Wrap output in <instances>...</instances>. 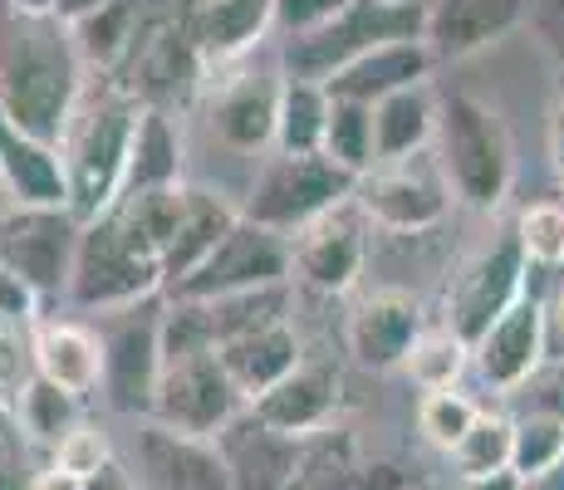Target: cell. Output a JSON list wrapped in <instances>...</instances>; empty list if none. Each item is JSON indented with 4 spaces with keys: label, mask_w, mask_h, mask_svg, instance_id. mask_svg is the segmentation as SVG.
<instances>
[{
    "label": "cell",
    "mask_w": 564,
    "mask_h": 490,
    "mask_svg": "<svg viewBox=\"0 0 564 490\" xmlns=\"http://www.w3.org/2000/svg\"><path fill=\"white\" fill-rule=\"evenodd\" d=\"M84 98V54L59 15L0 20V118L20 133L59 148Z\"/></svg>",
    "instance_id": "6da1fadb"
},
{
    "label": "cell",
    "mask_w": 564,
    "mask_h": 490,
    "mask_svg": "<svg viewBox=\"0 0 564 490\" xmlns=\"http://www.w3.org/2000/svg\"><path fill=\"white\" fill-rule=\"evenodd\" d=\"M138 118H143V104L128 98L118 84H104L94 94L84 89L69 128L59 138L69 211L79 221H99L104 211L118 206L123 182H128V157H133Z\"/></svg>",
    "instance_id": "7a4b0ae2"
},
{
    "label": "cell",
    "mask_w": 564,
    "mask_h": 490,
    "mask_svg": "<svg viewBox=\"0 0 564 490\" xmlns=\"http://www.w3.org/2000/svg\"><path fill=\"white\" fill-rule=\"evenodd\" d=\"M422 30H427V0H349L319 30L280 40V69L290 79L329 84L339 69H349L354 59L373 54L378 45L422 40Z\"/></svg>",
    "instance_id": "3957f363"
},
{
    "label": "cell",
    "mask_w": 564,
    "mask_h": 490,
    "mask_svg": "<svg viewBox=\"0 0 564 490\" xmlns=\"http://www.w3.org/2000/svg\"><path fill=\"white\" fill-rule=\"evenodd\" d=\"M359 177L344 172L339 162H329L324 152H265L256 167V182L241 202V216L275 236H300L305 226H314L319 216L339 211L354 202Z\"/></svg>",
    "instance_id": "277c9868"
},
{
    "label": "cell",
    "mask_w": 564,
    "mask_h": 490,
    "mask_svg": "<svg viewBox=\"0 0 564 490\" xmlns=\"http://www.w3.org/2000/svg\"><path fill=\"white\" fill-rule=\"evenodd\" d=\"M153 294H167L162 260L148 255L113 211H104L99 221H84L79 255H74V275H69V304L108 314V309L143 304Z\"/></svg>",
    "instance_id": "5b68a950"
},
{
    "label": "cell",
    "mask_w": 564,
    "mask_h": 490,
    "mask_svg": "<svg viewBox=\"0 0 564 490\" xmlns=\"http://www.w3.org/2000/svg\"><path fill=\"white\" fill-rule=\"evenodd\" d=\"M437 157L447 172L457 202L491 211L496 202L511 187V138L506 123L471 94H452L442 104V123H437Z\"/></svg>",
    "instance_id": "8992f818"
},
{
    "label": "cell",
    "mask_w": 564,
    "mask_h": 490,
    "mask_svg": "<svg viewBox=\"0 0 564 490\" xmlns=\"http://www.w3.org/2000/svg\"><path fill=\"white\" fill-rule=\"evenodd\" d=\"M162 324H167V294H153L143 304L99 314L104 344V383L99 398L123 417H153L158 378H162Z\"/></svg>",
    "instance_id": "52a82bcc"
},
{
    "label": "cell",
    "mask_w": 564,
    "mask_h": 490,
    "mask_svg": "<svg viewBox=\"0 0 564 490\" xmlns=\"http://www.w3.org/2000/svg\"><path fill=\"white\" fill-rule=\"evenodd\" d=\"M452 202H457V192H452L437 152H412V157H398V162H378L354 187V206H359L364 221H373L378 231H393V236H422L432 226H442Z\"/></svg>",
    "instance_id": "ba28073f"
},
{
    "label": "cell",
    "mask_w": 564,
    "mask_h": 490,
    "mask_svg": "<svg viewBox=\"0 0 564 490\" xmlns=\"http://www.w3.org/2000/svg\"><path fill=\"white\" fill-rule=\"evenodd\" d=\"M84 221L69 206H10L0 216V270L35 290L40 304L69 300L74 255H79Z\"/></svg>",
    "instance_id": "9c48e42d"
},
{
    "label": "cell",
    "mask_w": 564,
    "mask_h": 490,
    "mask_svg": "<svg viewBox=\"0 0 564 490\" xmlns=\"http://www.w3.org/2000/svg\"><path fill=\"white\" fill-rule=\"evenodd\" d=\"M246 412V398L226 378L221 358L212 348L202 353H167L162 358L153 417L167 432H187V437H216L226 422H236Z\"/></svg>",
    "instance_id": "30bf717a"
},
{
    "label": "cell",
    "mask_w": 564,
    "mask_h": 490,
    "mask_svg": "<svg viewBox=\"0 0 564 490\" xmlns=\"http://www.w3.org/2000/svg\"><path fill=\"white\" fill-rule=\"evenodd\" d=\"M290 280H295V250H290V241L241 216L236 231L182 285L167 290V300H221V294L270 290V285H290Z\"/></svg>",
    "instance_id": "8fae6325"
},
{
    "label": "cell",
    "mask_w": 564,
    "mask_h": 490,
    "mask_svg": "<svg viewBox=\"0 0 564 490\" xmlns=\"http://www.w3.org/2000/svg\"><path fill=\"white\" fill-rule=\"evenodd\" d=\"M525 280H530L525 250H520L516 231H501L496 241H486L457 275H452L447 304H442V309H447L442 324H452L466 344H476L520 294H525Z\"/></svg>",
    "instance_id": "7c38bea8"
},
{
    "label": "cell",
    "mask_w": 564,
    "mask_h": 490,
    "mask_svg": "<svg viewBox=\"0 0 564 490\" xmlns=\"http://www.w3.org/2000/svg\"><path fill=\"white\" fill-rule=\"evenodd\" d=\"M202 79H206V69L197 59V45H192L187 30H182V15H167V20H158V25H148L143 40L128 50V59L108 74V84H118L128 98H138L143 108H167V113H172V104H182Z\"/></svg>",
    "instance_id": "4fadbf2b"
},
{
    "label": "cell",
    "mask_w": 564,
    "mask_h": 490,
    "mask_svg": "<svg viewBox=\"0 0 564 490\" xmlns=\"http://www.w3.org/2000/svg\"><path fill=\"white\" fill-rule=\"evenodd\" d=\"M280 89L285 69H236L221 79L206 104V133L236 157H265L275 152L280 123Z\"/></svg>",
    "instance_id": "5bb4252c"
},
{
    "label": "cell",
    "mask_w": 564,
    "mask_h": 490,
    "mask_svg": "<svg viewBox=\"0 0 564 490\" xmlns=\"http://www.w3.org/2000/svg\"><path fill=\"white\" fill-rule=\"evenodd\" d=\"M545 363V329H540V294L525 285V294L471 344V368L481 373L486 388L520 392Z\"/></svg>",
    "instance_id": "9a60e30c"
},
{
    "label": "cell",
    "mask_w": 564,
    "mask_h": 490,
    "mask_svg": "<svg viewBox=\"0 0 564 490\" xmlns=\"http://www.w3.org/2000/svg\"><path fill=\"white\" fill-rule=\"evenodd\" d=\"M182 30L202 69H231L275 30V0H182Z\"/></svg>",
    "instance_id": "2e32d148"
},
{
    "label": "cell",
    "mask_w": 564,
    "mask_h": 490,
    "mask_svg": "<svg viewBox=\"0 0 564 490\" xmlns=\"http://www.w3.org/2000/svg\"><path fill=\"white\" fill-rule=\"evenodd\" d=\"M344 402V378L324 358H305L285 383H275L265 398L251 402V417H260L270 432L290 442H314L319 432L334 427V412Z\"/></svg>",
    "instance_id": "e0dca14e"
},
{
    "label": "cell",
    "mask_w": 564,
    "mask_h": 490,
    "mask_svg": "<svg viewBox=\"0 0 564 490\" xmlns=\"http://www.w3.org/2000/svg\"><path fill=\"white\" fill-rule=\"evenodd\" d=\"M422 334V304L403 290H378L359 300L344 319V348L354 353V363L368 373H393L403 368L412 339Z\"/></svg>",
    "instance_id": "ac0fdd59"
},
{
    "label": "cell",
    "mask_w": 564,
    "mask_h": 490,
    "mask_svg": "<svg viewBox=\"0 0 564 490\" xmlns=\"http://www.w3.org/2000/svg\"><path fill=\"white\" fill-rule=\"evenodd\" d=\"M295 250V275L319 294H344L354 290V280L364 275V216L359 206H339V211L319 216L314 226H305L300 236H290Z\"/></svg>",
    "instance_id": "d6986e66"
},
{
    "label": "cell",
    "mask_w": 564,
    "mask_h": 490,
    "mask_svg": "<svg viewBox=\"0 0 564 490\" xmlns=\"http://www.w3.org/2000/svg\"><path fill=\"white\" fill-rule=\"evenodd\" d=\"M530 0H427V40L432 59H466L491 40L525 25Z\"/></svg>",
    "instance_id": "ffe728a7"
},
{
    "label": "cell",
    "mask_w": 564,
    "mask_h": 490,
    "mask_svg": "<svg viewBox=\"0 0 564 490\" xmlns=\"http://www.w3.org/2000/svg\"><path fill=\"white\" fill-rule=\"evenodd\" d=\"M216 446L231 466L236 490H285L300 476V461H305V442L270 432L260 417H251V407L216 432Z\"/></svg>",
    "instance_id": "44dd1931"
},
{
    "label": "cell",
    "mask_w": 564,
    "mask_h": 490,
    "mask_svg": "<svg viewBox=\"0 0 564 490\" xmlns=\"http://www.w3.org/2000/svg\"><path fill=\"white\" fill-rule=\"evenodd\" d=\"M143 466L158 490H236V476L216 437H187L158 422L143 427Z\"/></svg>",
    "instance_id": "7402d4cb"
},
{
    "label": "cell",
    "mask_w": 564,
    "mask_h": 490,
    "mask_svg": "<svg viewBox=\"0 0 564 490\" xmlns=\"http://www.w3.org/2000/svg\"><path fill=\"white\" fill-rule=\"evenodd\" d=\"M216 358H221L226 378L236 383V392L246 398V407H251L256 398H265L275 383H285L290 373H295L300 363H305V344H300L295 324L280 319V324H265V329L246 334V339H231L216 348Z\"/></svg>",
    "instance_id": "603a6c76"
},
{
    "label": "cell",
    "mask_w": 564,
    "mask_h": 490,
    "mask_svg": "<svg viewBox=\"0 0 564 490\" xmlns=\"http://www.w3.org/2000/svg\"><path fill=\"white\" fill-rule=\"evenodd\" d=\"M35 344V373L50 378L54 388L74 392V398H94L104 383V344L99 329L74 319H40L30 329Z\"/></svg>",
    "instance_id": "cb8c5ba5"
},
{
    "label": "cell",
    "mask_w": 564,
    "mask_h": 490,
    "mask_svg": "<svg viewBox=\"0 0 564 490\" xmlns=\"http://www.w3.org/2000/svg\"><path fill=\"white\" fill-rule=\"evenodd\" d=\"M432 64L437 59H432L427 40H393V45H378L373 54L354 59L349 69H339L324 89H329V98H354V104L373 108L378 98L412 89V84H427Z\"/></svg>",
    "instance_id": "d4e9b609"
},
{
    "label": "cell",
    "mask_w": 564,
    "mask_h": 490,
    "mask_svg": "<svg viewBox=\"0 0 564 490\" xmlns=\"http://www.w3.org/2000/svg\"><path fill=\"white\" fill-rule=\"evenodd\" d=\"M236 221H241V206H231L221 192L192 187V182H187V196H182V221H177V241H172L167 260H162L167 290L182 285V280H187L192 270H197L202 260L236 231Z\"/></svg>",
    "instance_id": "484cf974"
},
{
    "label": "cell",
    "mask_w": 564,
    "mask_h": 490,
    "mask_svg": "<svg viewBox=\"0 0 564 490\" xmlns=\"http://www.w3.org/2000/svg\"><path fill=\"white\" fill-rule=\"evenodd\" d=\"M0 172H6L15 206H69V182H64L59 148L20 133L6 118H0Z\"/></svg>",
    "instance_id": "4316f807"
},
{
    "label": "cell",
    "mask_w": 564,
    "mask_h": 490,
    "mask_svg": "<svg viewBox=\"0 0 564 490\" xmlns=\"http://www.w3.org/2000/svg\"><path fill=\"white\" fill-rule=\"evenodd\" d=\"M442 123V104L432 94V84H412L373 104V152L378 162H398L412 152H427V143L437 138Z\"/></svg>",
    "instance_id": "83f0119b"
},
{
    "label": "cell",
    "mask_w": 564,
    "mask_h": 490,
    "mask_svg": "<svg viewBox=\"0 0 564 490\" xmlns=\"http://www.w3.org/2000/svg\"><path fill=\"white\" fill-rule=\"evenodd\" d=\"M182 182V133L172 123L167 108H143L133 133V157H128V182L123 196L133 192H158Z\"/></svg>",
    "instance_id": "f1b7e54d"
},
{
    "label": "cell",
    "mask_w": 564,
    "mask_h": 490,
    "mask_svg": "<svg viewBox=\"0 0 564 490\" xmlns=\"http://www.w3.org/2000/svg\"><path fill=\"white\" fill-rule=\"evenodd\" d=\"M471 368V344L462 339L452 324H422V334L412 339L403 373L422 392H447L462 383V373Z\"/></svg>",
    "instance_id": "f546056e"
},
{
    "label": "cell",
    "mask_w": 564,
    "mask_h": 490,
    "mask_svg": "<svg viewBox=\"0 0 564 490\" xmlns=\"http://www.w3.org/2000/svg\"><path fill=\"white\" fill-rule=\"evenodd\" d=\"M182 196H187V182H177V187H158V192H133V196H118L113 216L128 226V236H133V241L143 246L148 255L167 260L172 241H177ZM162 280H167V275H162Z\"/></svg>",
    "instance_id": "4dcf8cb0"
},
{
    "label": "cell",
    "mask_w": 564,
    "mask_h": 490,
    "mask_svg": "<svg viewBox=\"0 0 564 490\" xmlns=\"http://www.w3.org/2000/svg\"><path fill=\"white\" fill-rule=\"evenodd\" d=\"M324 128H329V89L310 79H290L280 89V123H275V152H324Z\"/></svg>",
    "instance_id": "1f68e13d"
},
{
    "label": "cell",
    "mask_w": 564,
    "mask_h": 490,
    "mask_svg": "<svg viewBox=\"0 0 564 490\" xmlns=\"http://www.w3.org/2000/svg\"><path fill=\"white\" fill-rule=\"evenodd\" d=\"M15 417H20V427H25L30 446H50L54 451V446L84 422V398H74V392L54 388L50 378L35 373V383H30L25 398H20Z\"/></svg>",
    "instance_id": "d6a6232c"
},
{
    "label": "cell",
    "mask_w": 564,
    "mask_h": 490,
    "mask_svg": "<svg viewBox=\"0 0 564 490\" xmlns=\"http://www.w3.org/2000/svg\"><path fill=\"white\" fill-rule=\"evenodd\" d=\"M324 157L339 162L344 172L364 177L378 167L373 152V108L354 98H329V128H324Z\"/></svg>",
    "instance_id": "836d02e7"
},
{
    "label": "cell",
    "mask_w": 564,
    "mask_h": 490,
    "mask_svg": "<svg viewBox=\"0 0 564 490\" xmlns=\"http://www.w3.org/2000/svg\"><path fill=\"white\" fill-rule=\"evenodd\" d=\"M564 461V422L550 412H516L511 417V471L520 481H535L550 466Z\"/></svg>",
    "instance_id": "e575fe53"
},
{
    "label": "cell",
    "mask_w": 564,
    "mask_h": 490,
    "mask_svg": "<svg viewBox=\"0 0 564 490\" xmlns=\"http://www.w3.org/2000/svg\"><path fill=\"white\" fill-rule=\"evenodd\" d=\"M452 466H457V481H481V476L511 471V417L481 407L476 427L452 451Z\"/></svg>",
    "instance_id": "d590c367"
},
{
    "label": "cell",
    "mask_w": 564,
    "mask_h": 490,
    "mask_svg": "<svg viewBox=\"0 0 564 490\" xmlns=\"http://www.w3.org/2000/svg\"><path fill=\"white\" fill-rule=\"evenodd\" d=\"M476 417H481V407H476L466 392L447 388V392H422L417 402V432L422 442L432 446V451L452 456L462 446V437L476 427Z\"/></svg>",
    "instance_id": "8d00e7d4"
},
{
    "label": "cell",
    "mask_w": 564,
    "mask_h": 490,
    "mask_svg": "<svg viewBox=\"0 0 564 490\" xmlns=\"http://www.w3.org/2000/svg\"><path fill=\"white\" fill-rule=\"evenodd\" d=\"M516 241L525 250L530 270H560L564 265V202H530L516 216Z\"/></svg>",
    "instance_id": "74e56055"
},
{
    "label": "cell",
    "mask_w": 564,
    "mask_h": 490,
    "mask_svg": "<svg viewBox=\"0 0 564 490\" xmlns=\"http://www.w3.org/2000/svg\"><path fill=\"white\" fill-rule=\"evenodd\" d=\"M30 383H35V344H30V329L0 324V407L15 412Z\"/></svg>",
    "instance_id": "f35d334b"
},
{
    "label": "cell",
    "mask_w": 564,
    "mask_h": 490,
    "mask_svg": "<svg viewBox=\"0 0 564 490\" xmlns=\"http://www.w3.org/2000/svg\"><path fill=\"white\" fill-rule=\"evenodd\" d=\"M104 461H113V446H108V432L94 427V422H79V427L50 451V466H59V471L74 476V481L94 476Z\"/></svg>",
    "instance_id": "ab89813d"
},
{
    "label": "cell",
    "mask_w": 564,
    "mask_h": 490,
    "mask_svg": "<svg viewBox=\"0 0 564 490\" xmlns=\"http://www.w3.org/2000/svg\"><path fill=\"white\" fill-rule=\"evenodd\" d=\"M535 285H525L540 294V329H545V363L564 358V265L560 270H535Z\"/></svg>",
    "instance_id": "60d3db41"
},
{
    "label": "cell",
    "mask_w": 564,
    "mask_h": 490,
    "mask_svg": "<svg viewBox=\"0 0 564 490\" xmlns=\"http://www.w3.org/2000/svg\"><path fill=\"white\" fill-rule=\"evenodd\" d=\"M30 476V437L15 412L0 407V490H25Z\"/></svg>",
    "instance_id": "b9f144b4"
},
{
    "label": "cell",
    "mask_w": 564,
    "mask_h": 490,
    "mask_svg": "<svg viewBox=\"0 0 564 490\" xmlns=\"http://www.w3.org/2000/svg\"><path fill=\"white\" fill-rule=\"evenodd\" d=\"M349 0H275V30L280 35H305L319 30L324 20H334Z\"/></svg>",
    "instance_id": "7bdbcfd3"
},
{
    "label": "cell",
    "mask_w": 564,
    "mask_h": 490,
    "mask_svg": "<svg viewBox=\"0 0 564 490\" xmlns=\"http://www.w3.org/2000/svg\"><path fill=\"white\" fill-rule=\"evenodd\" d=\"M525 25L535 35V45L564 69V0H530Z\"/></svg>",
    "instance_id": "ee69618b"
},
{
    "label": "cell",
    "mask_w": 564,
    "mask_h": 490,
    "mask_svg": "<svg viewBox=\"0 0 564 490\" xmlns=\"http://www.w3.org/2000/svg\"><path fill=\"white\" fill-rule=\"evenodd\" d=\"M45 304L35 300V290H25L10 270H0V324H10V329H35L40 319H45Z\"/></svg>",
    "instance_id": "f6af8a7d"
},
{
    "label": "cell",
    "mask_w": 564,
    "mask_h": 490,
    "mask_svg": "<svg viewBox=\"0 0 564 490\" xmlns=\"http://www.w3.org/2000/svg\"><path fill=\"white\" fill-rule=\"evenodd\" d=\"M520 398H525V407L550 412V417L564 422V358L560 363H540V373L520 388Z\"/></svg>",
    "instance_id": "bcb514c9"
},
{
    "label": "cell",
    "mask_w": 564,
    "mask_h": 490,
    "mask_svg": "<svg viewBox=\"0 0 564 490\" xmlns=\"http://www.w3.org/2000/svg\"><path fill=\"white\" fill-rule=\"evenodd\" d=\"M79 490H138V481H133V471L113 456V461H104L94 476H84Z\"/></svg>",
    "instance_id": "7dc6e473"
},
{
    "label": "cell",
    "mask_w": 564,
    "mask_h": 490,
    "mask_svg": "<svg viewBox=\"0 0 564 490\" xmlns=\"http://www.w3.org/2000/svg\"><path fill=\"white\" fill-rule=\"evenodd\" d=\"M550 167H555L564 187V84L555 89V104H550Z\"/></svg>",
    "instance_id": "c3c4849f"
},
{
    "label": "cell",
    "mask_w": 564,
    "mask_h": 490,
    "mask_svg": "<svg viewBox=\"0 0 564 490\" xmlns=\"http://www.w3.org/2000/svg\"><path fill=\"white\" fill-rule=\"evenodd\" d=\"M25 490H79V481H74V476H64L59 466H40V471L30 476Z\"/></svg>",
    "instance_id": "681fc988"
},
{
    "label": "cell",
    "mask_w": 564,
    "mask_h": 490,
    "mask_svg": "<svg viewBox=\"0 0 564 490\" xmlns=\"http://www.w3.org/2000/svg\"><path fill=\"white\" fill-rule=\"evenodd\" d=\"M457 490H525L516 471H496V476H481V481H457Z\"/></svg>",
    "instance_id": "f907efd6"
},
{
    "label": "cell",
    "mask_w": 564,
    "mask_h": 490,
    "mask_svg": "<svg viewBox=\"0 0 564 490\" xmlns=\"http://www.w3.org/2000/svg\"><path fill=\"white\" fill-rule=\"evenodd\" d=\"M64 0H6V15H59Z\"/></svg>",
    "instance_id": "816d5d0a"
},
{
    "label": "cell",
    "mask_w": 564,
    "mask_h": 490,
    "mask_svg": "<svg viewBox=\"0 0 564 490\" xmlns=\"http://www.w3.org/2000/svg\"><path fill=\"white\" fill-rule=\"evenodd\" d=\"M525 490H564V461L550 466V471L535 476V481H525Z\"/></svg>",
    "instance_id": "f5cc1de1"
},
{
    "label": "cell",
    "mask_w": 564,
    "mask_h": 490,
    "mask_svg": "<svg viewBox=\"0 0 564 490\" xmlns=\"http://www.w3.org/2000/svg\"><path fill=\"white\" fill-rule=\"evenodd\" d=\"M15 206V196H10V182H6V172H0V216Z\"/></svg>",
    "instance_id": "db71d44e"
},
{
    "label": "cell",
    "mask_w": 564,
    "mask_h": 490,
    "mask_svg": "<svg viewBox=\"0 0 564 490\" xmlns=\"http://www.w3.org/2000/svg\"><path fill=\"white\" fill-rule=\"evenodd\" d=\"M285 490H319V486H314V481H310V476H305V471H300V476H295V481H290Z\"/></svg>",
    "instance_id": "11a10c76"
},
{
    "label": "cell",
    "mask_w": 564,
    "mask_h": 490,
    "mask_svg": "<svg viewBox=\"0 0 564 490\" xmlns=\"http://www.w3.org/2000/svg\"><path fill=\"white\" fill-rule=\"evenodd\" d=\"M408 490H442V486H408Z\"/></svg>",
    "instance_id": "9f6ffc18"
},
{
    "label": "cell",
    "mask_w": 564,
    "mask_h": 490,
    "mask_svg": "<svg viewBox=\"0 0 564 490\" xmlns=\"http://www.w3.org/2000/svg\"><path fill=\"white\" fill-rule=\"evenodd\" d=\"M560 202H564V192H560Z\"/></svg>",
    "instance_id": "6f0895ef"
}]
</instances>
